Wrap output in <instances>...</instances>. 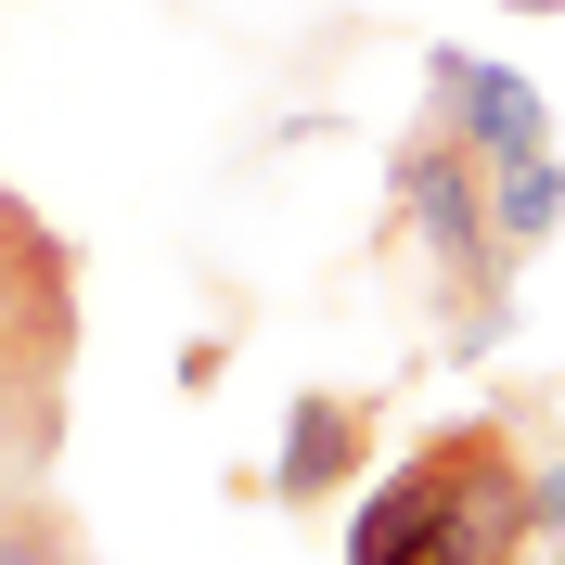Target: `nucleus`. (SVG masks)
I'll list each match as a JSON object with an SVG mask.
<instances>
[{"label": "nucleus", "mask_w": 565, "mask_h": 565, "mask_svg": "<svg viewBox=\"0 0 565 565\" xmlns=\"http://www.w3.org/2000/svg\"><path fill=\"white\" fill-rule=\"evenodd\" d=\"M527 514H540V540H565V450L527 462Z\"/></svg>", "instance_id": "8"}, {"label": "nucleus", "mask_w": 565, "mask_h": 565, "mask_svg": "<svg viewBox=\"0 0 565 565\" xmlns=\"http://www.w3.org/2000/svg\"><path fill=\"white\" fill-rule=\"evenodd\" d=\"M386 206H398V232H412V245L450 270V296H462V309H501L514 257H501V232H489V168L462 154V129H450V116L398 129V154H386Z\"/></svg>", "instance_id": "1"}, {"label": "nucleus", "mask_w": 565, "mask_h": 565, "mask_svg": "<svg viewBox=\"0 0 565 565\" xmlns=\"http://www.w3.org/2000/svg\"><path fill=\"white\" fill-rule=\"evenodd\" d=\"M0 501H13V489H0Z\"/></svg>", "instance_id": "10"}, {"label": "nucleus", "mask_w": 565, "mask_h": 565, "mask_svg": "<svg viewBox=\"0 0 565 565\" xmlns=\"http://www.w3.org/2000/svg\"><path fill=\"white\" fill-rule=\"evenodd\" d=\"M0 565H90V553H77V514L39 501V489H13V501H0Z\"/></svg>", "instance_id": "7"}, {"label": "nucleus", "mask_w": 565, "mask_h": 565, "mask_svg": "<svg viewBox=\"0 0 565 565\" xmlns=\"http://www.w3.org/2000/svg\"><path fill=\"white\" fill-rule=\"evenodd\" d=\"M0 360L39 373V386H65V360H77V257L13 193H0Z\"/></svg>", "instance_id": "2"}, {"label": "nucleus", "mask_w": 565, "mask_h": 565, "mask_svg": "<svg viewBox=\"0 0 565 565\" xmlns=\"http://www.w3.org/2000/svg\"><path fill=\"white\" fill-rule=\"evenodd\" d=\"M437 514H450V450L424 437L386 489H373V514L348 527V565H437Z\"/></svg>", "instance_id": "5"}, {"label": "nucleus", "mask_w": 565, "mask_h": 565, "mask_svg": "<svg viewBox=\"0 0 565 565\" xmlns=\"http://www.w3.org/2000/svg\"><path fill=\"white\" fill-rule=\"evenodd\" d=\"M514 13H565V0H514Z\"/></svg>", "instance_id": "9"}, {"label": "nucleus", "mask_w": 565, "mask_h": 565, "mask_svg": "<svg viewBox=\"0 0 565 565\" xmlns=\"http://www.w3.org/2000/svg\"><path fill=\"white\" fill-rule=\"evenodd\" d=\"M489 232H501V257L527 270L540 245L565 232V154H527V168H489Z\"/></svg>", "instance_id": "6"}, {"label": "nucleus", "mask_w": 565, "mask_h": 565, "mask_svg": "<svg viewBox=\"0 0 565 565\" xmlns=\"http://www.w3.org/2000/svg\"><path fill=\"white\" fill-rule=\"evenodd\" d=\"M424 90H437V116L462 129V154L476 168H527V154H553V104H540L527 65H489V52H424Z\"/></svg>", "instance_id": "3"}, {"label": "nucleus", "mask_w": 565, "mask_h": 565, "mask_svg": "<svg viewBox=\"0 0 565 565\" xmlns=\"http://www.w3.org/2000/svg\"><path fill=\"white\" fill-rule=\"evenodd\" d=\"M360 462H373V398H334V386H309L296 412H282V450H270V501H282V514H321V501L348 489Z\"/></svg>", "instance_id": "4"}]
</instances>
